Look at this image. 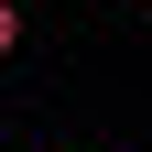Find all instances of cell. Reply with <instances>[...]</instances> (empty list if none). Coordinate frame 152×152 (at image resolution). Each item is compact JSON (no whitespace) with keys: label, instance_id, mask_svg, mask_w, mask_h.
<instances>
[{"label":"cell","instance_id":"cell-1","mask_svg":"<svg viewBox=\"0 0 152 152\" xmlns=\"http://www.w3.org/2000/svg\"><path fill=\"white\" fill-rule=\"evenodd\" d=\"M11 44H22V0H0V54H11Z\"/></svg>","mask_w":152,"mask_h":152}]
</instances>
